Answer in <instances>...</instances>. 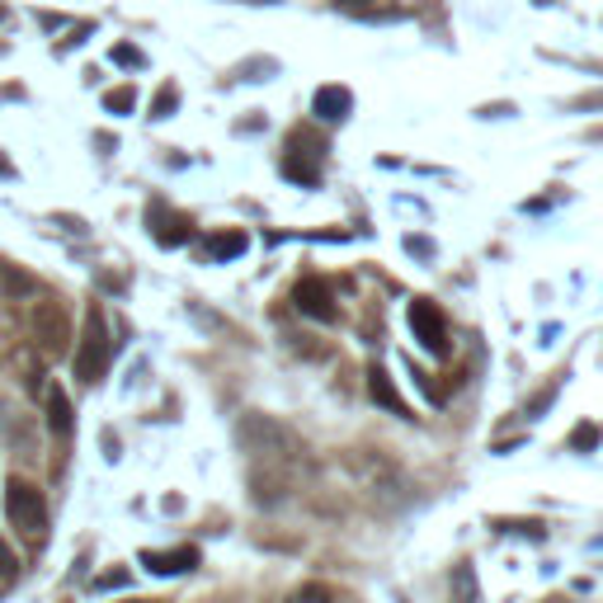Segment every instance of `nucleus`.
Wrapping results in <instances>:
<instances>
[{
    "label": "nucleus",
    "mask_w": 603,
    "mask_h": 603,
    "mask_svg": "<svg viewBox=\"0 0 603 603\" xmlns=\"http://www.w3.org/2000/svg\"><path fill=\"white\" fill-rule=\"evenodd\" d=\"M109 359H114V340H109V316L100 302H90L86 311V330H81V344H76V377L81 383H100Z\"/></svg>",
    "instance_id": "obj_1"
},
{
    "label": "nucleus",
    "mask_w": 603,
    "mask_h": 603,
    "mask_svg": "<svg viewBox=\"0 0 603 603\" xmlns=\"http://www.w3.org/2000/svg\"><path fill=\"white\" fill-rule=\"evenodd\" d=\"M5 514L20 533L29 537H43L47 533V500L34 481H20V476H10L5 481Z\"/></svg>",
    "instance_id": "obj_2"
},
{
    "label": "nucleus",
    "mask_w": 603,
    "mask_h": 603,
    "mask_svg": "<svg viewBox=\"0 0 603 603\" xmlns=\"http://www.w3.org/2000/svg\"><path fill=\"white\" fill-rule=\"evenodd\" d=\"M34 340L43 344V354H53V359H61V354H71V316H67V307L61 302H38L34 307Z\"/></svg>",
    "instance_id": "obj_3"
},
{
    "label": "nucleus",
    "mask_w": 603,
    "mask_h": 603,
    "mask_svg": "<svg viewBox=\"0 0 603 603\" xmlns=\"http://www.w3.org/2000/svg\"><path fill=\"white\" fill-rule=\"evenodd\" d=\"M410 335H416V344L424 349V354L434 359H448V321H443V311L434 307V302H410Z\"/></svg>",
    "instance_id": "obj_4"
},
{
    "label": "nucleus",
    "mask_w": 603,
    "mask_h": 603,
    "mask_svg": "<svg viewBox=\"0 0 603 603\" xmlns=\"http://www.w3.org/2000/svg\"><path fill=\"white\" fill-rule=\"evenodd\" d=\"M321 151H326V147H316L311 133H293L288 151H283V174H288V180H297V184H316V180H321V170H316L307 156H316V161H321Z\"/></svg>",
    "instance_id": "obj_5"
},
{
    "label": "nucleus",
    "mask_w": 603,
    "mask_h": 603,
    "mask_svg": "<svg viewBox=\"0 0 603 603\" xmlns=\"http://www.w3.org/2000/svg\"><path fill=\"white\" fill-rule=\"evenodd\" d=\"M293 302H297L302 316H311V321H335V316H340L335 293H330L321 278H302L297 288H293Z\"/></svg>",
    "instance_id": "obj_6"
},
{
    "label": "nucleus",
    "mask_w": 603,
    "mask_h": 603,
    "mask_svg": "<svg viewBox=\"0 0 603 603\" xmlns=\"http://www.w3.org/2000/svg\"><path fill=\"white\" fill-rule=\"evenodd\" d=\"M151 236H156V246H184L189 236H194V227H189V217L184 213H170L166 203H151Z\"/></svg>",
    "instance_id": "obj_7"
},
{
    "label": "nucleus",
    "mask_w": 603,
    "mask_h": 603,
    "mask_svg": "<svg viewBox=\"0 0 603 603\" xmlns=\"http://www.w3.org/2000/svg\"><path fill=\"white\" fill-rule=\"evenodd\" d=\"M141 566L151 576H184V570L198 566V551L194 547H180V551H141Z\"/></svg>",
    "instance_id": "obj_8"
},
{
    "label": "nucleus",
    "mask_w": 603,
    "mask_h": 603,
    "mask_svg": "<svg viewBox=\"0 0 603 603\" xmlns=\"http://www.w3.org/2000/svg\"><path fill=\"white\" fill-rule=\"evenodd\" d=\"M43 406H47V430L67 439L71 424H76V420H71V396L61 391V387H47V391H43Z\"/></svg>",
    "instance_id": "obj_9"
},
{
    "label": "nucleus",
    "mask_w": 603,
    "mask_h": 603,
    "mask_svg": "<svg viewBox=\"0 0 603 603\" xmlns=\"http://www.w3.org/2000/svg\"><path fill=\"white\" fill-rule=\"evenodd\" d=\"M311 109H316V118L340 123L349 114V90L344 86H321V90H316V100H311Z\"/></svg>",
    "instance_id": "obj_10"
},
{
    "label": "nucleus",
    "mask_w": 603,
    "mask_h": 603,
    "mask_svg": "<svg viewBox=\"0 0 603 603\" xmlns=\"http://www.w3.org/2000/svg\"><path fill=\"white\" fill-rule=\"evenodd\" d=\"M368 396H373V401L383 406V410H391V416H410V406L401 401V396H396V387L387 383V373H383V368H373V373H368Z\"/></svg>",
    "instance_id": "obj_11"
},
{
    "label": "nucleus",
    "mask_w": 603,
    "mask_h": 603,
    "mask_svg": "<svg viewBox=\"0 0 603 603\" xmlns=\"http://www.w3.org/2000/svg\"><path fill=\"white\" fill-rule=\"evenodd\" d=\"M203 255L208 260H236V255H246V231H217L208 236V246H203Z\"/></svg>",
    "instance_id": "obj_12"
},
{
    "label": "nucleus",
    "mask_w": 603,
    "mask_h": 603,
    "mask_svg": "<svg viewBox=\"0 0 603 603\" xmlns=\"http://www.w3.org/2000/svg\"><path fill=\"white\" fill-rule=\"evenodd\" d=\"M104 109H109V114H133V109H137V90H133V86L109 90V94H104Z\"/></svg>",
    "instance_id": "obj_13"
},
{
    "label": "nucleus",
    "mask_w": 603,
    "mask_h": 603,
    "mask_svg": "<svg viewBox=\"0 0 603 603\" xmlns=\"http://www.w3.org/2000/svg\"><path fill=\"white\" fill-rule=\"evenodd\" d=\"M0 283H5V288H10L14 297H20V293H34V288H38L34 278H29V274H14L10 264H0Z\"/></svg>",
    "instance_id": "obj_14"
},
{
    "label": "nucleus",
    "mask_w": 603,
    "mask_h": 603,
    "mask_svg": "<svg viewBox=\"0 0 603 603\" xmlns=\"http://www.w3.org/2000/svg\"><path fill=\"white\" fill-rule=\"evenodd\" d=\"M14 576H20V557H14L10 543H5V537H0V584L14 580Z\"/></svg>",
    "instance_id": "obj_15"
},
{
    "label": "nucleus",
    "mask_w": 603,
    "mask_h": 603,
    "mask_svg": "<svg viewBox=\"0 0 603 603\" xmlns=\"http://www.w3.org/2000/svg\"><path fill=\"white\" fill-rule=\"evenodd\" d=\"M288 603H330V594L321 590V584H302V590H297Z\"/></svg>",
    "instance_id": "obj_16"
},
{
    "label": "nucleus",
    "mask_w": 603,
    "mask_h": 603,
    "mask_svg": "<svg viewBox=\"0 0 603 603\" xmlns=\"http://www.w3.org/2000/svg\"><path fill=\"white\" fill-rule=\"evenodd\" d=\"M174 104H180V94H174V86H161V94H156V104H151V109H156V118H166Z\"/></svg>",
    "instance_id": "obj_17"
},
{
    "label": "nucleus",
    "mask_w": 603,
    "mask_h": 603,
    "mask_svg": "<svg viewBox=\"0 0 603 603\" xmlns=\"http://www.w3.org/2000/svg\"><path fill=\"white\" fill-rule=\"evenodd\" d=\"M114 61H118V67H141V53H137V47H128V43H118L114 47Z\"/></svg>",
    "instance_id": "obj_18"
}]
</instances>
